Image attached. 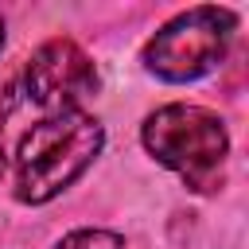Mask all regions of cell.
Returning <instances> with one entry per match:
<instances>
[{
	"label": "cell",
	"mask_w": 249,
	"mask_h": 249,
	"mask_svg": "<svg viewBox=\"0 0 249 249\" xmlns=\"http://www.w3.org/2000/svg\"><path fill=\"white\" fill-rule=\"evenodd\" d=\"M105 148V124L78 113H51L35 121L19 144H16V171H12V195L23 206H47L62 191H70L101 156Z\"/></svg>",
	"instance_id": "1"
},
{
	"label": "cell",
	"mask_w": 249,
	"mask_h": 249,
	"mask_svg": "<svg viewBox=\"0 0 249 249\" xmlns=\"http://www.w3.org/2000/svg\"><path fill=\"white\" fill-rule=\"evenodd\" d=\"M140 144L160 167L175 171L183 187H191L195 195H214L222 187V171L230 160V128L214 109L187 101L160 105L156 113L144 117Z\"/></svg>",
	"instance_id": "2"
},
{
	"label": "cell",
	"mask_w": 249,
	"mask_h": 249,
	"mask_svg": "<svg viewBox=\"0 0 249 249\" xmlns=\"http://www.w3.org/2000/svg\"><path fill=\"white\" fill-rule=\"evenodd\" d=\"M237 31V12L222 4H195L175 12L140 47V66L163 86H187L222 66Z\"/></svg>",
	"instance_id": "3"
},
{
	"label": "cell",
	"mask_w": 249,
	"mask_h": 249,
	"mask_svg": "<svg viewBox=\"0 0 249 249\" xmlns=\"http://www.w3.org/2000/svg\"><path fill=\"white\" fill-rule=\"evenodd\" d=\"M101 74L97 62L74 39H47L19 70V97L51 113H78L89 97H97Z\"/></svg>",
	"instance_id": "4"
},
{
	"label": "cell",
	"mask_w": 249,
	"mask_h": 249,
	"mask_svg": "<svg viewBox=\"0 0 249 249\" xmlns=\"http://www.w3.org/2000/svg\"><path fill=\"white\" fill-rule=\"evenodd\" d=\"M54 249H124V233L105 230V226H82V230L62 233Z\"/></svg>",
	"instance_id": "5"
},
{
	"label": "cell",
	"mask_w": 249,
	"mask_h": 249,
	"mask_svg": "<svg viewBox=\"0 0 249 249\" xmlns=\"http://www.w3.org/2000/svg\"><path fill=\"white\" fill-rule=\"evenodd\" d=\"M16 101H19V78H4L0 82V175L8 167V160H4V124L16 113Z\"/></svg>",
	"instance_id": "6"
},
{
	"label": "cell",
	"mask_w": 249,
	"mask_h": 249,
	"mask_svg": "<svg viewBox=\"0 0 249 249\" xmlns=\"http://www.w3.org/2000/svg\"><path fill=\"white\" fill-rule=\"evenodd\" d=\"M4 39H8V27H4V16H0V51H4Z\"/></svg>",
	"instance_id": "7"
}]
</instances>
